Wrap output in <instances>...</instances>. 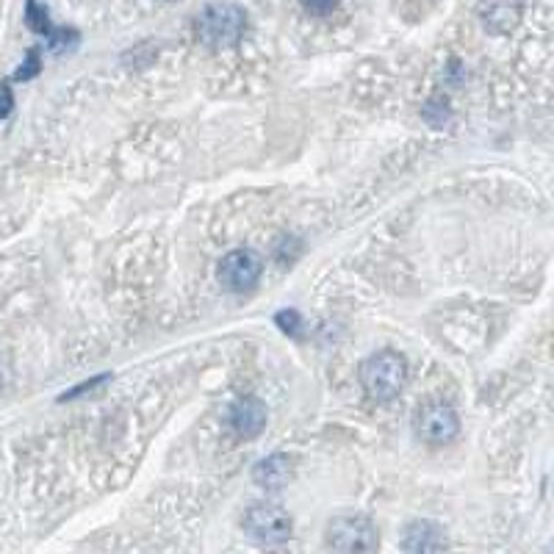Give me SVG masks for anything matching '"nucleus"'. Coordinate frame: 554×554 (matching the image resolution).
I'll list each match as a JSON object with an SVG mask.
<instances>
[{
	"label": "nucleus",
	"mask_w": 554,
	"mask_h": 554,
	"mask_svg": "<svg viewBox=\"0 0 554 554\" xmlns=\"http://www.w3.org/2000/svg\"><path fill=\"white\" fill-rule=\"evenodd\" d=\"M250 28V14L241 9L239 3H208L203 12L197 14V39L208 48H236Z\"/></svg>",
	"instance_id": "1"
},
{
	"label": "nucleus",
	"mask_w": 554,
	"mask_h": 554,
	"mask_svg": "<svg viewBox=\"0 0 554 554\" xmlns=\"http://www.w3.org/2000/svg\"><path fill=\"white\" fill-rule=\"evenodd\" d=\"M408 383V363L394 350H380L361 363V386L374 402H391Z\"/></svg>",
	"instance_id": "2"
},
{
	"label": "nucleus",
	"mask_w": 554,
	"mask_h": 554,
	"mask_svg": "<svg viewBox=\"0 0 554 554\" xmlns=\"http://www.w3.org/2000/svg\"><path fill=\"white\" fill-rule=\"evenodd\" d=\"M327 554H377L380 532L374 521L361 513H341L325 527Z\"/></svg>",
	"instance_id": "3"
},
{
	"label": "nucleus",
	"mask_w": 554,
	"mask_h": 554,
	"mask_svg": "<svg viewBox=\"0 0 554 554\" xmlns=\"http://www.w3.org/2000/svg\"><path fill=\"white\" fill-rule=\"evenodd\" d=\"M241 527L258 546H283L294 535V521H291L289 510L277 502H255L244 513Z\"/></svg>",
	"instance_id": "4"
},
{
	"label": "nucleus",
	"mask_w": 554,
	"mask_h": 554,
	"mask_svg": "<svg viewBox=\"0 0 554 554\" xmlns=\"http://www.w3.org/2000/svg\"><path fill=\"white\" fill-rule=\"evenodd\" d=\"M413 433L427 446L452 444L460 435L458 410L446 402H424L422 408L413 413Z\"/></svg>",
	"instance_id": "5"
},
{
	"label": "nucleus",
	"mask_w": 554,
	"mask_h": 554,
	"mask_svg": "<svg viewBox=\"0 0 554 554\" xmlns=\"http://www.w3.org/2000/svg\"><path fill=\"white\" fill-rule=\"evenodd\" d=\"M261 258L247 250V247H239V250H230L222 261H219V283L225 286L233 294H250L258 286L261 280Z\"/></svg>",
	"instance_id": "6"
},
{
	"label": "nucleus",
	"mask_w": 554,
	"mask_h": 554,
	"mask_svg": "<svg viewBox=\"0 0 554 554\" xmlns=\"http://www.w3.org/2000/svg\"><path fill=\"white\" fill-rule=\"evenodd\" d=\"M399 546L405 554H441L446 549V532L430 518H416L405 524Z\"/></svg>",
	"instance_id": "7"
},
{
	"label": "nucleus",
	"mask_w": 554,
	"mask_h": 554,
	"mask_svg": "<svg viewBox=\"0 0 554 554\" xmlns=\"http://www.w3.org/2000/svg\"><path fill=\"white\" fill-rule=\"evenodd\" d=\"M521 14H524V0H480L477 6L482 28L494 37L513 34L521 23Z\"/></svg>",
	"instance_id": "8"
},
{
	"label": "nucleus",
	"mask_w": 554,
	"mask_h": 554,
	"mask_svg": "<svg viewBox=\"0 0 554 554\" xmlns=\"http://www.w3.org/2000/svg\"><path fill=\"white\" fill-rule=\"evenodd\" d=\"M230 427L233 433L244 438V441H253L264 433L266 427V405L258 397H239L230 405Z\"/></svg>",
	"instance_id": "9"
},
{
	"label": "nucleus",
	"mask_w": 554,
	"mask_h": 554,
	"mask_svg": "<svg viewBox=\"0 0 554 554\" xmlns=\"http://www.w3.org/2000/svg\"><path fill=\"white\" fill-rule=\"evenodd\" d=\"M294 477V460L283 452L266 455L264 460H258L253 466V482L264 491H280L286 488L289 480Z\"/></svg>",
	"instance_id": "10"
},
{
	"label": "nucleus",
	"mask_w": 554,
	"mask_h": 554,
	"mask_svg": "<svg viewBox=\"0 0 554 554\" xmlns=\"http://www.w3.org/2000/svg\"><path fill=\"white\" fill-rule=\"evenodd\" d=\"M25 23L31 31H37V34H50L53 28H50V14L48 9L39 3V0H28L25 3Z\"/></svg>",
	"instance_id": "11"
},
{
	"label": "nucleus",
	"mask_w": 554,
	"mask_h": 554,
	"mask_svg": "<svg viewBox=\"0 0 554 554\" xmlns=\"http://www.w3.org/2000/svg\"><path fill=\"white\" fill-rule=\"evenodd\" d=\"M48 39H50V50L61 53V50L73 48L75 42H78V34H75V31H50Z\"/></svg>",
	"instance_id": "12"
},
{
	"label": "nucleus",
	"mask_w": 554,
	"mask_h": 554,
	"mask_svg": "<svg viewBox=\"0 0 554 554\" xmlns=\"http://www.w3.org/2000/svg\"><path fill=\"white\" fill-rule=\"evenodd\" d=\"M277 325L283 327L286 333H291V336H300L302 316L297 314V311H280V314H277Z\"/></svg>",
	"instance_id": "13"
},
{
	"label": "nucleus",
	"mask_w": 554,
	"mask_h": 554,
	"mask_svg": "<svg viewBox=\"0 0 554 554\" xmlns=\"http://www.w3.org/2000/svg\"><path fill=\"white\" fill-rule=\"evenodd\" d=\"M39 73V53L37 50H28V56H25L23 67L17 70V81H28V78H34V75Z\"/></svg>",
	"instance_id": "14"
},
{
	"label": "nucleus",
	"mask_w": 554,
	"mask_h": 554,
	"mask_svg": "<svg viewBox=\"0 0 554 554\" xmlns=\"http://www.w3.org/2000/svg\"><path fill=\"white\" fill-rule=\"evenodd\" d=\"M302 6L316 17H327L338 9V0H302Z\"/></svg>",
	"instance_id": "15"
},
{
	"label": "nucleus",
	"mask_w": 554,
	"mask_h": 554,
	"mask_svg": "<svg viewBox=\"0 0 554 554\" xmlns=\"http://www.w3.org/2000/svg\"><path fill=\"white\" fill-rule=\"evenodd\" d=\"M14 109V100H12V89H9V84L0 86V120L3 117H9Z\"/></svg>",
	"instance_id": "16"
},
{
	"label": "nucleus",
	"mask_w": 554,
	"mask_h": 554,
	"mask_svg": "<svg viewBox=\"0 0 554 554\" xmlns=\"http://www.w3.org/2000/svg\"><path fill=\"white\" fill-rule=\"evenodd\" d=\"M164 3H175V0H164Z\"/></svg>",
	"instance_id": "17"
}]
</instances>
